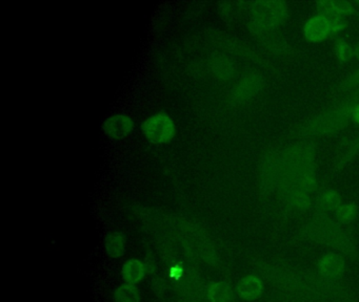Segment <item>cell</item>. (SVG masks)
I'll return each instance as SVG.
<instances>
[{
	"instance_id": "7",
	"label": "cell",
	"mask_w": 359,
	"mask_h": 302,
	"mask_svg": "<svg viewBox=\"0 0 359 302\" xmlns=\"http://www.w3.org/2000/svg\"><path fill=\"white\" fill-rule=\"evenodd\" d=\"M346 268V258L337 252H329L317 260L315 270L330 280H341Z\"/></svg>"
},
{
	"instance_id": "9",
	"label": "cell",
	"mask_w": 359,
	"mask_h": 302,
	"mask_svg": "<svg viewBox=\"0 0 359 302\" xmlns=\"http://www.w3.org/2000/svg\"><path fill=\"white\" fill-rule=\"evenodd\" d=\"M264 78L258 73L243 77L232 90V99L237 103H245L259 94L264 87Z\"/></svg>"
},
{
	"instance_id": "11",
	"label": "cell",
	"mask_w": 359,
	"mask_h": 302,
	"mask_svg": "<svg viewBox=\"0 0 359 302\" xmlns=\"http://www.w3.org/2000/svg\"><path fill=\"white\" fill-rule=\"evenodd\" d=\"M104 134H107L108 138L111 140H121L131 134L134 128V122L129 115H111L110 117L104 122Z\"/></svg>"
},
{
	"instance_id": "13",
	"label": "cell",
	"mask_w": 359,
	"mask_h": 302,
	"mask_svg": "<svg viewBox=\"0 0 359 302\" xmlns=\"http://www.w3.org/2000/svg\"><path fill=\"white\" fill-rule=\"evenodd\" d=\"M266 302H332L323 299H315V298L304 297V296L294 295V294L285 293L269 287L264 296Z\"/></svg>"
},
{
	"instance_id": "26",
	"label": "cell",
	"mask_w": 359,
	"mask_h": 302,
	"mask_svg": "<svg viewBox=\"0 0 359 302\" xmlns=\"http://www.w3.org/2000/svg\"><path fill=\"white\" fill-rule=\"evenodd\" d=\"M358 4H359V2H358Z\"/></svg>"
},
{
	"instance_id": "20",
	"label": "cell",
	"mask_w": 359,
	"mask_h": 302,
	"mask_svg": "<svg viewBox=\"0 0 359 302\" xmlns=\"http://www.w3.org/2000/svg\"><path fill=\"white\" fill-rule=\"evenodd\" d=\"M335 52L336 56L338 57V59L341 61H348L352 59V57L355 55V50L350 45V44L346 43V41H340L337 42V44L335 45Z\"/></svg>"
},
{
	"instance_id": "10",
	"label": "cell",
	"mask_w": 359,
	"mask_h": 302,
	"mask_svg": "<svg viewBox=\"0 0 359 302\" xmlns=\"http://www.w3.org/2000/svg\"><path fill=\"white\" fill-rule=\"evenodd\" d=\"M304 37L310 42H321L334 34L331 19L325 14L316 15L306 21L304 27Z\"/></svg>"
},
{
	"instance_id": "22",
	"label": "cell",
	"mask_w": 359,
	"mask_h": 302,
	"mask_svg": "<svg viewBox=\"0 0 359 302\" xmlns=\"http://www.w3.org/2000/svg\"><path fill=\"white\" fill-rule=\"evenodd\" d=\"M357 152H359V138H357L356 140L353 142V144L346 149L344 154L342 155L341 159H340L339 163L337 164L338 168L344 167L346 163L352 159V157L356 154Z\"/></svg>"
},
{
	"instance_id": "23",
	"label": "cell",
	"mask_w": 359,
	"mask_h": 302,
	"mask_svg": "<svg viewBox=\"0 0 359 302\" xmlns=\"http://www.w3.org/2000/svg\"><path fill=\"white\" fill-rule=\"evenodd\" d=\"M346 102L350 103V104L353 105L354 107L356 106L357 104H359V89L350 94Z\"/></svg>"
},
{
	"instance_id": "24",
	"label": "cell",
	"mask_w": 359,
	"mask_h": 302,
	"mask_svg": "<svg viewBox=\"0 0 359 302\" xmlns=\"http://www.w3.org/2000/svg\"><path fill=\"white\" fill-rule=\"evenodd\" d=\"M353 119L356 123L359 124V104H357L356 106L354 107V110H353Z\"/></svg>"
},
{
	"instance_id": "16",
	"label": "cell",
	"mask_w": 359,
	"mask_h": 302,
	"mask_svg": "<svg viewBox=\"0 0 359 302\" xmlns=\"http://www.w3.org/2000/svg\"><path fill=\"white\" fill-rule=\"evenodd\" d=\"M126 237L123 233L115 232L109 235L106 240V251L109 256L118 258L125 254Z\"/></svg>"
},
{
	"instance_id": "14",
	"label": "cell",
	"mask_w": 359,
	"mask_h": 302,
	"mask_svg": "<svg viewBox=\"0 0 359 302\" xmlns=\"http://www.w3.org/2000/svg\"><path fill=\"white\" fill-rule=\"evenodd\" d=\"M208 298L211 302H232L234 299V291L226 281H218L210 285Z\"/></svg>"
},
{
	"instance_id": "2",
	"label": "cell",
	"mask_w": 359,
	"mask_h": 302,
	"mask_svg": "<svg viewBox=\"0 0 359 302\" xmlns=\"http://www.w3.org/2000/svg\"><path fill=\"white\" fill-rule=\"evenodd\" d=\"M297 238L329 247L353 261H359V251L354 239L330 214L315 210L311 220L299 229Z\"/></svg>"
},
{
	"instance_id": "6",
	"label": "cell",
	"mask_w": 359,
	"mask_h": 302,
	"mask_svg": "<svg viewBox=\"0 0 359 302\" xmlns=\"http://www.w3.org/2000/svg\"><path fill=\"white\" fill-rule=\"evenodd\" d=\"M176 131L175 122L165 113H154L142 124V134L151 144H167L173 140Z\"/></svg>"
},
{
	"instance_id": "15",
	"label": "cell",
	"mask_w": 359,
	"mask_h": 302,
	"mask_svg": "<svg viewBox=\"0 0 359 302\" xmlns=\"http://www.w3.org/2000/svg\"><path fill=\"white\" fill-rule=\"evenodd\" d=\"M123 280L129 285H135L144 276V266L140 260L131 259L126 262L121 271Z\"/></svg>"
},
{
	"instance_id": "8",
	"label": "cell",
	"mask_w": 359,
	"mask_h": 302,
	"mask_svg": "<svg viewBox=\"0 0 359 302\" xmlns=\"http://www.w3.org/2000/svg\"><path fill=\"white\" fill-rule=\"evenodd\" d=\"M266 281L259 274H249L243 277L236 285V294L243 301L253 302L264 298Z\"/></svg>"
},
{
	"instance_id": "1",
	"label": "cell",
	"mask_w": 359,
	"mask_h": 302,
	"mask_svg": "<svg viewBox=\"0 0 359 302\" xmlns=\"http://www.w3.org/2000/svg\"><path fill=\"white\" fill-rule=\"evenodd\" d=\"M252 266L272 289L332 302H359V292L342 279L330 280L316 270L281 258H256Z\"/></svg>"
},
{
	"instance_id": "4",
	"label": "cell",
	"mask_w": 359,
	"mask_h": 302,
	"mask_svg": "<svg viewBox=\"0 0 359 302\" xmlns=\"http://www.w3.org/2000/svg\"><path fill=\"white\" fill-rule=\"evenodd\" d=\"M287 17V6L283 1L255 2L252 6L250 27L255 34L269 35L280 27Z\"/></svg>"
},
{
	"instance_id": "12",
	"label": "cell",
	"mask_w": 359,
	"mask_h": 302,
	"mask_svg": "<svg viewBox=\"0 0 359 302\" xmlns=\"http://www.w3.org/2000/svg\"><path fill=\"white\" fill-rule=\"evenodd\" d=\"M341 205V195L336 192L335 190L329 189V190L323 191L318 195L316 201H315V210L327 214L331 213V212L334 213Z\"/></svg>"
},
{
	"instance_id": "5",
	"label": "cell",
	"mask_w": 359,
	"mask_h": 302,
	"mask_svg": "<svg viewBox=\"0 0 359 302\" xmlns=\"http://www.w3.org/2000/svg\"><path fill=\"white\" fill-rule=\"evenodd\" d=\"M283 155L278 151H269L260 164V191L264 199L276 195L283 180Z\"/></svg>"
},
{
	"instance_id": "3",
	"label": "cell",
	"mask_w": 359,
	"mask_h": 302,
	"mask_svg": "<svg viewBox=\"0 0 359 302\" xmlns=\"http://www.w3.org/2000/svg\"><path fill=\"white\" fill-rule=\"evenodd\" d=\"M353 110L354 106L344 101L341 104L313 117L300 130V134L304 136H323L336 134L344 129L351 119H353Z\"/></svg>"
},
{
	"instance_id": "19",
	"label": "cell",
	"mask_w": 359,
	"mask_h": 302,
	"mask_svg": "<svg viewBox=\"0 0 359 302\" xmlns=\"http://www.w3.org/2000/svg\"><path fill=\"white\" fill-rule=\"evenodd\" d=\"M335 220L339 224H348L356 220L358 216V208L354 203H342L335 212H334Z\"/></svg>"
},
{
	"instance_id": "17",
	"label": "cell",
	"mask_w": 359,
	"mask_h": 302,
	"mask_svg": "<svg viewBox=\"0 0 359 302\" xmlns=\"http://www.w3.org/2000/svg\"><path fill=\"white\" fill-rule=\"evenodd\" d=\"M321 14L332 15V16H340L351 14L354 10L352 4L346 1H323L319 2Z\"/></svg>"
},
{
	"instance_id": "25",
	"label": "cell",
	"mask_w": 359,
	"mask_h": 302,
	"mask_svg": "<svg viewBox=\"0 0 359 302\" xmlns=\"http://www.w3.org/2000/svg\"><path fill=\"white\" fill-rule=\"evenodd\" d=\"M355 54H356V56L359 58V44L358 46H357L356 50H355Z\"/></svg>"
},
{
	"instance_id": "18",
	"label": "cell",
	"mask_w": 359,
	"mask_h": 302,
	"mask_svg": "<svg viewBox=\"0 0 359 302\" xmlns=\"http://www.w3.org/2000/svg\"><path fill=\"white\" fill-rule=\"evenodd\" d=\"M114 297L116 302H140V300L137 287L129 283L119 287L115 292Z\"/></svg>"
},
{
	"instance_id": "21",
	"label": "cell",
	"mask_w": 359,
	"mask_h": 302,
	"mask_svg": "<svg viewBox=\"0 0 359 302\" xmlns=\"http://www.w3.org/2000/svg\"><path fill=\"white\" fill-rule=\"evenodd\" d=\"M341 89L344 90V92H350V94L359 89V69L353 71V73L348 75V77L342 82Z\"/></svg>"
}]
</instances>
